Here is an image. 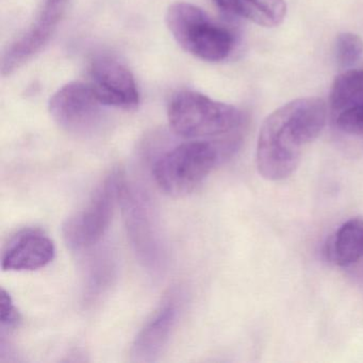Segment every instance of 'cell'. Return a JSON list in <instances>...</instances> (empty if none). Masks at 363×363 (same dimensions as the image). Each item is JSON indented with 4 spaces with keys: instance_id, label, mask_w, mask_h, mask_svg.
<instances>
[{
    "instance_id": "1",
    "label": "cell",
    "mask_w": 363,
    "mask_h": 363,
    "mask_svg": "<svg viewBox=\"0 0 363 363\" xmlns=\"http://www.w3.org/2000/svg\"><path fill=\"white\" fill-rule=\"evenodd\" d=\"M326 120V103L318 97L295 99L269 114L257 144L259 174L271 182L290 177L303 148L318 139Z\"/></svg>"
},
{
    "instance_id": "3",
    "label": "cell",
    "mask_w": 363,
    "mask_h": 363,
    "mask_svg": "<svg viewBox=\"0 0 363 363\" xmlns=\"http://www.w3.org/2000/svg\"><path fill=\"white\" fill-rule=\"evenodd\" d=\"M223 158L222 150L216 142H184L156 161L152 175L163 193L172 197H184L194 192Z\"/></svg>"
},
{
    "instance_id": "14",
    "label": "cell",
    "mask_w": 363,
    "mask_h": 363,
    "mask_svg": "<svg viewBox=\"0 0 363 363\" xmlns=\"http://www.w3.org/2000/svg\"><path fill=\"white\" fill-rule=\"evenodd\" d=\"M363 55V41L359 35L344 33L337 35L335 41V58L340 67H352Z\"/></svg>"
},
{
    "instance_id": "12",
    "label": "cell",
    "mask_w": 363,
    "mask_h": 363,
    "mask_svg": "<svg viewBox=\"0 0 363 363\" xmlns=\"http://www.w3.org/2000/svg\"><path fill=\"white\" fill-rule=\"evenodd\" d=\"M218 7L230 16L250 21L259 26L273 28L284 22V0H214Z\"/></svg>"
},
{
    "instance_id": "9",
    "label": "cell",
    "mask_w": 363,
    "mask_h": 363,
    "mask_svg": "<svg viewBox=\"0 0 363 363\" xmlns=\"http://www.w3.org/2000/svg\"><path fill=\"white\" fill-rule=\"evenodd\" d=\"M55 255L56 247L48 235L37 229H27L8 244L1 267L4 271H37L50 264Z\"/></svg>"
},
{
    "instance_id": "15",
    "label": "cell",
    "mask_w": 363,
    "mask_h": 363,
    "mask_svg": "<svg viewBox=\"0 0 363 363\" xmlns=\"http://www.w3.org/2000/svg\"><path fill=\"white\" fill-rule=\"evenodd\" d=\"M337 126L347 135L363 138V104L337 114Z\"/></svg>"
},
{
    "instance_id": "6",
    "label": "cell",
    "mask_w": 363,
    "mask_h": 363,
    "mask_svg": "<svg viewBox=\"0 0 363 363\" xmlns=\"http://www.w3.org/2000/svg\"><path fill=\"white\" fill-rule=\"evenodd\" d=\"M69 0H45L35 22L6 48L1 58V73L10 76L39 54L56 33Z\"/></svg>"
},
{
    "instance_id": "7",
    "label": "cell",
    "mask_w": 363,
    "mask_h": 363,
    "mask_svg": "<svg viewBox=\"0 0 363 363\" xmlns=\"http://www.w3.org/2000/svg\"><path fill=\"white\" fill-rule=\"evenodd\" d=\"M90 86L103 106L133 110L140 103L135 78L122 62L101 55L91 62Z\"/></svg>"
},
{
    "instance_id": "4",
    "label": "cell",
    "mask_w": 363,
    "mask_h": 363,
    "mask_svg": "<svg viewBox=\"0 0 363 363\" xmlns=\"http://www.w3.org/2000/svg\"><path fill=\"white\" fill-rule=\"evenodd\" d=\"M165 23L178 44L189 54L208 62L228 58L235 46L233 33L216 24L201 8L189 3L173 4Z\"/></svg>"
},
{
    "instance_id": "13",
    "label": "cell",
    "mask_w": 363,
    "mask_h": 363,
    "mask_svg": "<svg viewBox=\"0 0 363 363\" xmlns=\"http://www.w3.org/2000/svg\"><path fill=\"white\" fill-rule=\"evenodd\" d=\"M363 104V69L344 72L333 82L330 105L337 114Z\"/></svg>"
},
{
    "instance_id": "8",
    "label": "cell",
    "mask_w": 363,
    "mask_h": 363,
    "mask_svg": "<svg viewBox=\"0 0 363 363\" xmlns=\"http://www.w3.org/2000/svg\"><path fill=\"white\" fill-rule=\"evenodd\" d=\"M101 106L90 84L75 82L52 95L48 109L61 128L77 133H84L96 124Z\"/></svg>"
},
{
    "instance_id": "16",
    "label": "cell",
    "mask_w": 363,
    "mask_h": 363,
    "mask_svg": "<svg viewBox=\"0 0 363 363\" xmlns=\"http://www.w3.org/2000/svg\"><path fill=\"white\" fill-rule=\"evenodd\" d=\"M20 313L14 306L9 293L1 289L0 294V320L1 326L13 327L20 322Z\"/></svg>"
},
{
    "instance_id": "11",
    "label": "cell",
    "mask_w": 363,
    "mask_h": 363,
    "mask_svg": "<svg viewBox=\"0 0 363 363\" xmlns=\"http://www.w3.org/2000/svg\"><path fill=\"white\" fill-rule=\"evenodd\" d=\"M325 254L337 267H352L363 262V218L344 223L327 242Z\"/></svg>"
},
{
    "instance_id": "5",
    "label": "cell",
    "mask_w": 363,
    "mask_h": 363,
    "mask_svg": "<svg viewBox=\"0 0 363 363\" xmlns=\"http://www.w3.org/2000/svg\"><path fill=\"white\" fill-rule=\"evenodd\" d=\"M124 184L122 175L113 172L101 182L88 203L67 218L63 237L72 248L86 250L101 241L109 228Z\"/></svg>"
},
{
    "instance_id": "2",
    "label": "cell",
    "mask_w": 363,
    "mask_h": 363,
    "mask_svg": "<svg viewBox=\"0 0 363 363\" xmlns=\"http://www.w3.org/2000/svg\"><path fill=\"white\" fill-rule=\"evenodd\" d=\"M167 118L175 135L186 139H218V143L239 144L237 133L245 122L244 114L235 106L194 91L174 95Z\"/></svg>"
},
{
    "instance_id": "10",
    "label": "cell",
    "mask_w": 363,
    "mask_h": 363,
    "mask_svg": "<svg viewBox=\"0 0 363 363\" xmlns=\"http://www.w3.org/2000/svg\"><path fill=\"white\" fill-rule=\"evenodd\" d=\"M177 308L174 301H167L146 323L135 337L133 356L137 361H152L161 354L169 341L172 329L175 325Z\"/></svg>"
}]
</instances>
